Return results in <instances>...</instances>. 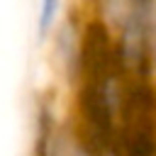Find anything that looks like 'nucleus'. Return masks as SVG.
<instances>
[{
  "mask_svg": "<svg viewBox=\"0 0 156 156\" xmlns=\"http://www.w3.org/2000/svg\"><path fill=\"white\" fill-rule=\"evenodd\" d=\"M66 0H37V15H34V32L39 44H46L56 27L61 24Z\"/></svg>",
  "mask_w": 156,
  "mask_h": 156,
  "instance_id": "nucleus-1",
  "label": "nucleus"
}]
</instances>
